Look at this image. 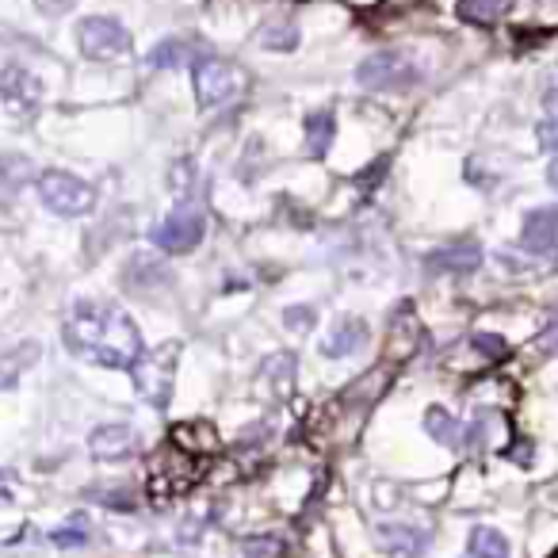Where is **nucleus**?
<instances>
[{"mask_svg":"<svg viewBox=\"0 0 558 558\" xmlns=\"http://www.w3.org/2000/svg\"><path fill=\"white\" fill-rule=\"evenodd\" d=\"M35 188H39V199H43L46 211H54V215L62 218H81L96 207V188L88 180H81V176H73V172L62 169L39 172Z\"/></svg>","mask_w":558,"mask_h":558,"instance_id":"2","label":"nucleus"},{"mask_svg":"<svg viewBox=\"0 0 558 558\" xmlns=\"http://www.w3.org/2000/svg\"><path fill=\"white\" fill-rule=\"evenodd\" d=\"M367 341H371V333H367V325L360 318H341L322 341V356L344 360V356H356L360 348H367Z\"/></svg>","mask_w":558,"mask_h":558,"instance_id":"12","label":"nucleus"},{"mask_svg":"<svg viewBox=\"0 0 558 558\" xmlns=\"http://www.w3.org/2000/svg\"><path fill=\"white\" fill-rule=\"evenodd\" d=\"M260 379H268L276 394H287L291 383H295V356H291V352H276V356H268V360L260 364Z\"/></svg>","mask_w":558,"mask_h":558,"instance_id":"20","label":"nucleus"},{"mask_svg":"<svg viewBox=\"0 0 558 558\" xmlns=\"http://www.w3.org/2000/svg\"><path fill=\"white\" fill-rule=\"evenodd\" d=\"M260 46H268V50H295L299 46V27L291 20H272L260 27L257 35Z\"/></svg>","mask_w":558,"mask_h":558,"instance_id":"21","label":"nucleus"},{"mask_svg":"<svg viewBox=\"0 0 558 558\" xmlns=\"http://www.w3.org/2000/svg\"><path fill=\"white\" fill-rule=\"evenodd\" d=\"M543 119H551V123H558V65L543 77Z\"/></svg>","mask_w":558,"mask_h":558,"instance_id":"27","label":"nucleus"},{"mask_svg":"<svg viewBox=\"0 0 558 558\" xmlns=\"http://www.w3.org/2000/svg\"><path fill=\"white\" fill-rule=\"evenodd\" d=\"M333 134H337V123H333V115L329 111H314V115H306V150L314 153V157H325L329 146H333Z\"/></svg>","mask_w":558,"mask_h":558,"instance_id":"19","label":"nucleus"},{"mask_svg":"<svg viewBox=\"0 0 558 558\" xmlns=\"http://www.w3.org/2000/svg\"><path fill=\"white\" fill-rule=\"evenodd\" d=\"M283 325L295 329V333H306L314 325V306H287L283 310Z\"/></svg>","mask_w":558,"mask_h":558,"instance_id":"28","label":"nucleus"},{"mask_svg":"<svg viewBox=\"0 0 558 558\" xmlns=\"http://www.w3.org/2000/svg\"><path fill=\"white\" fill-rule=\"evenodd\" d=\"M241 555L245 558H279L283 555V539L279 536H257L241 543Z\"/></svg>","mask_w":558,"mask_h":558,"instance_id":"26","label":"nucleus"},{"mask_svg":"<svg viewBox=\"0 0 558 558\" xmlns=\"http://www.w3.org/2000/svg\"><path fill=\"white\" fill-rule=\"evenodd\" d=\"M43 96V88H39V81L27 73V69H20V65H8V69H0V100L4 104H12V108H31L35 100Z\"/></svg>","mask_w":558,"mask_h":558,"instance_id":"13","label":"nucleus"},{"mask_svg":"<svg viewBox=\"0 0 558 558\" xmlns=\"http://www.w3.org/2000/svg\"><path fill=\"white\" fill-rule=\"evenodd\" d=\"M192 62V46L184 43V39H165V43L153 46L150 54V65H157V69H176V65Z\"/></svg>","mask_w":558,"mask_h":558,"instance_id":"23","label":"nucleus"},{"mask_svg":"<svg viewBox=\"0 0 558 558\" xmlns=\"http://www.w3.org/2000/svg\"><path fill=\"white\" fill-rule=\"evenodd\" d=\"M62 337L73 356H81V360L100 367H123V371H130L134 360L146 352L134 318L123 306L100 299L73 302L69 314H65Z\"/></svg>","mask_w":558,"mask_h":558,"instance_id":"1","label":"nucleus"},{"mask_svg":"<svg viewBox=\"0 0 558 558\" xmlns=\"http://www.w3.org/2000/svg\"><path fill=\"white\" fill-rule=\"evenodd\" d=\"M543 348H547V352H558V318L555 322H551V329H547V333H543Z\"/></svg>","mask_w":558,"mask_h":558,"instance_id":"30","label":"nucleus"},{"mask_svg":"<svg viewBox=\"0 0 558 558\" xmlns=\"http://www.w3.org/2000/svg\"><path fill=\"white\" fill-rule=\"evenodd\" d=\"M0 505H8V494H4V490H0Z\"/></svg>","mask_w":558,"mask_h":558,"instance_id":"32","label":"nucleus"},{"mask_svg":"<svg viewBox=\"0 0 558 558\" xmlns=\"http://www.w3.org/2000/svg\"><path fill=\"white\" fill-rule=\"evenodd\" d=\"M513 0H459V16L467 23H494L501 12H509Z\"/></svg>","mask_w":558,"mask_h":558,"instance_id":"22","label":"nucleus"},{"mask_svg":"<svg viewBox=\"0 0 558 558\" xmlns=\"http://www.w3.org/2000/svg\"><path fill=\"white\" fill-rule=\"evenodd\" d=\"M195 100L203 108H222V104H234L237 96L245 92V73L234 62H222V58H195Z\"/></svg>","mask_w":558,"mask_h":558,"instance_id":"5","label":"nucleus"},{"mask_svg":"<svg viewBox=\"0 0 558 558\" xmlns=\"http://www.w3.org/2000/svg\"><path fill=\"white\" fill-rule=\"evenodd\" d=\"M474 344H478L486 356H505V341H501V337H494V333H478V337H474Z\"/></svg>","mask_w":558,"mask_h":558,"instance_id":"29","label":"nucleus"},{"mask_svg":"<svg viewBox=\"0 0 558 558\" xmlns=\"http://www.w3.org/2000/svg\"><path fill=\"white\" fill-rule=\"evenodd\" d=\"M505 436V417L497 409H478L463 425V448H490Z\"/></svg>","mask_w":558,"mask_h":558,"instance_id":"14","label":"nucleus"},{"mask_svg":"<svg viewBox=\"0 0 558 558\" xmlns=\"http://www.w3.org/2000/svg\"><path fill=\"white\" fill-rule=\"evenodd\" d=\"M425 432H429L436 444H444V448H451V451H463V425L451 417L448 409L432 406L429 413H425Z\"/></svg>","mask_w":558,"mask_h":558,"instance_id":"17","label":"nucleus"},{"mask_svg":"<svg viewBox=\"0 0 558 558\" xmlns=\"http://www.w3.org/2000/svg\"><path fill=\"white\" fill-rule=\"evenodd\" d=\"M520 245L532 257H551L558 249V207H536L524 215L520 226Z\"/></svg>","mask_w":558,"mask_h":558,"instance_id":"8","label":"nucleus"},{"mask_svg":"<svg viewBox=\"0 0 558 558\" xmlns=\"http://www.w3.org/2000/svg\"><path fill=\"white\" fill-rule=\"evenodd\" d=\"M88 451H92V459H104V463L130 459L138 451V432L130 425H100L88 436Z\"/></svg>","mask_w":558,"mask_h":558,"instance_id":"9","label":"nucleus"},{"mask_svg":"<svg viewBox=\"0 0 558 558\" xmlns=\"http://www.w3.org/2000/svg\"><path fill=\"white\" fill-rule=\"evenodd\" d=\"M31 161L23 153H0V203H12L31 180Z\"/></svg>","mask_w":558,"mask_h":558,"instance_id":"15","label":"nucleus"},{"mask_svg":"<svg viewBox=\"0 0 558 558\" xmlns=\"http://www.w3.org/2000/svg\"><path fill=\"white\" fill-rule=\"evenodd\" d=\"M50 543H54V547H85L88 543V520L85 516H73L69 524H62V528H54V532H50Z\"/></svg>","mask_w":558,"mask_h":558,"instance_id":"24","label":"nucleus"},{"mask_svg":"<svg viewBox=\"0 0 558 558\" xmlns=\"http://www.w3.org/2000/svg\"><path fill=\"white\" fill-rule=\"evenodd\" d=\"M421 69L417 62H409L406 54H398V50H383V54H371L360 62L356 69V81L371 92H409V88L421 85Z\"/></svg>","mask_w":558,"mask_h":558,"instance_id":"4","label":"nucleus"},{"mask_svg":"<svg viewBox=\"0 0 558 558\" xmlns=\"http://www.w3.org/2000/svg\"><path fill=\"white\" fill-rule=\"evenodd\" d=\"M375 536L383 543V551L402 558H421L429 551V532L425 528H413V524H379Z\"/></svg>","mask_w":558,"mask_h":558,"instance_id":"11","label":"nucleus"},{"mask_svg":"<svg viewBox=\"0 0 558 558\" xmlns=\"http://www.w3.org/2000/svg\"><path fill=\"white\" fill-rule=\"evenodd\" d=\"M153 245L169 257H180V253H192L195 245L207 237V215L195 207V203H180L172 215H165L157 226L150 230Z\"/></svg>","mask_w":558,"mask_h":558,"instance_id":"7","label":"nucleus"},{"mask_svg":"<svg viewBox=\"0 0 558 558\" xmlns=\"http://www.w3.org/2000/svg\"><path fill=\"white\" fill-rule=\"evenodd\" d=\"M77 46L92 62H119L130 54L134 39L115 16H85L77 23Z\"/></svg>","mask_w":558,"mask_h":558,"instance_id":"6","label":"nucleus"},{"mask_svg":"<svg viewBox=\"0 0 558 558\" xmlns=\"http://www.w3.org/2000/svg\"><path fill=\"white\" fill-rule=\"evenodd\" d=\"M547 184H551V188L558 192V157L551 161V169H547Z\"/></svg>","mask_w":558,"mask_h":558,"instance_id":"31","label":"nucleus"},{"mask_svg":"<svg viewBox=\"0 0 558 558\" xmlns=\"http://www.w3.org/2000/svg\"><path fill=\"white\" fill-rule=\"evenodd\" d=\"M39 360V344L35 341H23L16 348H4L0 352V390L16 387L23 375V367H31Z\"/></svg>","mask_w":558,"mask_h":558,"instance_id":"16","label":"nucleus"},{"mask_svg":"<svg viewBox=\"0 0 558 558\" xmlns=\"http://www.w3.org/2000/svg\"><path fill=\"white\" fill-rule=\"evenodd\" d=\"M169 188L176 199H188V195L195 192V165L192 161H176V165H172Z\"/></svg>","mask_w":558,"mask_h":558,"instance_id":"25","label":"nucleus"},{"mask_svg":"<svg viewBox=\"0 0 558 558\" xmlns=\"http://www.w3.org/2000/svg\"><path fill=\"white\" fill-rule=\"evenodd\" d=\"M429 272H448V276H463V272H474L482 264V245L478 241H451L444 249L429 253Z\"/></svg>","mask_w":558,"mask_h":558,"instance_id":"10","label":"nucleus"},{"mask_svg":"<svg viewBox=\"0 0 558 558\" xmlns=\"http://www.w3.org/2000/svg\"><path fill=\"white\" fill-rule=\"evenodd\" d=\"M176 356H180V344H161L142 352L134 367H130V379L134 390L150 402L153 409H165L172 398V379H176Z\"/></svg>","mask_w":558,"mask_h":558,"instance_id":"3","label":"nucleus"},{"mask_svg":"<svg viewBox=\"0 0 558 558\" xmlns=\"http://www.w3.org/2000/svg\"><path fill=\"white\" fill-rule=\"evenodd\" d=\"M467 558H509V539L490 524H474L467 536Z\"/></svg>","mask_w":558,"mask_h":558,"instance_id":"18","label":"nucleus"}]
</instances>
